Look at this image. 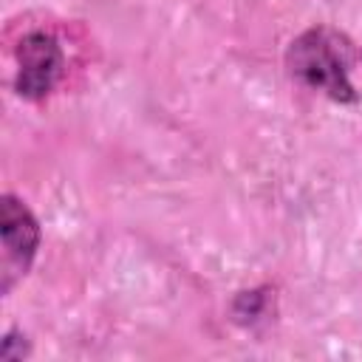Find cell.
Instances as JSON below:
<instances>
[{
	"mask_svg": "<svg viewBox=\"0 0 362 362\" xmlns=\"http://www.w3.org/2000/svg\"><path fill=\"white\" fill-rule=\"evenodd\" d=\"M288 71L303 85L322 90L337 102H354V85L348 79V45L328 28H311L300 34L288 48Z\"/></svg>",
	"mask_w": 362,
	"mask_h": 362,
	"instance_id": "6da1fadb",
	"label": "cell"
},
{
	"mask_svg": "<svg viewBox=\"0 0 362 362\" xmlns=\"http://www.w3.org/2000/svg\"><path fill=\"white\" fill-rule=\"evenodd\" d=\"M0 235H3V260H0V291L6 294L31 266L40 246V226L31 209L14 198L3 195L0 204Z\"/></svg>",
	"mask_w": 362,
	"mask_h": 362,
	"instance_id": "7a4b0ae2",
	"label": "cell"
},
{
	"mask_svg": "<svg viewBox=\"0 0 362 362\" xmlns=\"http://www.w3.org/2000/svg\"><path fill=\"white\" fill-rule=\"evenodd\" d=\"M17 59H20V71H17V82H14L17 93L25 99L48 96L62 74L59 42L45 31H34L20 42Z\"/></svg>",
	"mask_w": 362,
	"mask_h": 362,
	"instance_id": "3957f363",
	"label": "cell"
}]
</instances>
